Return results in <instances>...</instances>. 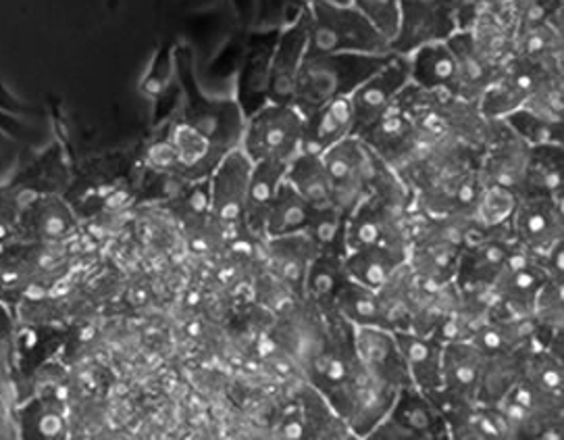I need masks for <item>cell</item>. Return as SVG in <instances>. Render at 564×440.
<instances>
[{
    "mask_svg": "<svg viewBox=\"0 0 564 440\" xmlns=\"http://www.w3.org/2000/svg\"><path fill=\"white\" fill-rule=\"evenodd\" d=\"M240 149L252 163L288 165L304 151V116L294 105L267 103L246 117Z\"/></svg>",
    "mask_w": 564,
    "mask_h": 440,
    "instance_id": "8992f818",
    "label": "cell"
},
{
    "mask_svg": "<svg viewBox=\"0 0 564 440\" xmlns=\"http://www.w3.org/2000/svg\"><path fill=\"white\" fill-rule=\"evenodd\" d=\"M278 42V34L269 32L263 36H254L248 44L240 76H238V93L236 103L240 105L246 117L259 111L267 105V90H269V74H271V57Z\"/></svg>",
    "mask_w": 564,
    "mask_h": 440,
    "instance_id": "44dd1931",
    "label": "cell"
},
{
    "mask_svg": "<svg viewBox=\"0 0 564 440\" xmlns=\"http://www.w3.org/2000/svg\"><path fill=\"white\" fill-rule=\"evenodd\" d=\"M371 440H440L451 439L448 423L432 397L414 384L395 393L388 416L369 434Z\"/></svg>",
    "mask_w": 564,
    "mask_h": 440,
    "instance_id": "9c48e42d",
    "label": "cell"
},
{
    "mask_svg": "<svg viewBox=\"0 0 564 440\" xmlns=\"http://www.w3.org/2000/svg\"><path fill=\"white\" fill-rule=\"evenodd\" d=\"M406 250L392 247H362L348 250L344 257V271L348 280L360 287L379 290L390 282L398 269L406 264Z\"/></svg>",
    "mask_w": 564,
    "mask_h": 440,
    "instance_id": "4316f807",
    "label": "cell"
},
{
    "mask_svg": "<svg viewBox=\"0 0 564 440\" xmlns=\"http://www.w3.org/2000/svg\"><path fill=\"white\" fill-rule=\"evenodd\" d=\"M18 330V318H15V311L7 303L0 301V341L4 339H11Z\"/></svg>",
    "mask_w": 564,
    "mask_h": 440,
    "instance_id": "ee69618b",
    "label": "cell"
},
{
    "mask_svg": "<svg viewBox=\"0 0 564 440\" xmlns=\"http://www.w3.org/2000/svg\"><path fill=\"white\" fill-rule=\"evenodd\" d=\"M348 280L344 271V257L317 253L311 261L302 285V299L313 303L319 311H332L334 299L341 285Z\"/></svg>",
    "mask_w": 564,
    "mask_h": 440,
    "instance_id": "4dcf8cb0",
    "label": "cell"
},
{
    "mask_svg": "<svg viewBox=\"0 0 564 440\" xmlns=\"http://www.w3.org/2000/svg\"><path fill=\"white\" fill-rule=\"evenodd\" d=\"M355 136V116L350 96L329 100L315 114L304 117V151L325 153L344 138Z\"/></svg>",
    "mask_w": 564,
    "mask_h": 440,
    "instance_id": "484cf974",
    "label": "cell"
},
{
    "mask_svg": "<svg viewBox=\"0 0 564 440\" xmlns=\"http://www.w3.org/2000/svg\"><path fill=\"white\" fill-rule=\"evenodd\" d=\"M409 65L413 86L427 93H444L458 98L460 74L448 40L414 51L409 55Z\"/></svg>",
    "mask_w": 564,
    "mask_h": 440,
    "instance_id": "7402d4cb",
    "label": "cell"
},
{
    "mask_svg": "<svg viewBox=\"0 0 564 440\" xmlns=\"http://www.w3.org/2000/svg\"><path fill=\"white\" fill-rule=\"evenodd\" d=\"M308 20V55H388L392 44L376 25L348 0H311Z\"/></svg>",
    "mask_w": 564,
    "mask_h": 440,
    "instance_id": "7a4b0ae2",
    "label": "cell"
},
{
    "mask_svg": "<svg viewBox=\"0 0 564 440\" xmlns=\"http://www.w3.org/2000/svg\"><path fill=\"white\" fill-rule=\"evenodd\" d=\"M411 84L409 55L392 53L386 65H381L373 76L365 79L350 95L352 116H355V136L367 135L376 124L388 116Z\"/></svg>",
    "mask_w": 564,
    "mask_h": 440,
    "instance_id": "8fae6325",
    "label": "cell"
},
{
    "mask_svg": "<svg viewBox=\"0 0 564 440\" xmlns=\"http://www.w3.org/2000/svg\"><path fill=\"white\" fill-rule=\"evenodd\" d=\"M311 217L313 207L283 180L264 219V240L306 232Z\"/></svg>",
    "mask_w": 564,
    "mask_h": 440,
    "instance_id": "1f68e13d",
    "label": "cell"
},
{
    "mask_svg": "<svg viewBox=\"0 0 564 440\" xmlns=\"http://www.w3.org/2000/svg\"><path fill=\"white\" fill-rule=\"evenodd\" d=\"M544 74L547 72L529 65L523 58H510L491 79L486 93L479 96V111L488 119H502L521 109Z\"/></svg>",
    "mask_w": 564,
    "mask_h": 440,
    "instance_id": "ac0fdd59",
    "label": "cell"
},
{
    "mask_svg": "<svg viewBox=\"0 0 564 440\" xmlns=\"http://www.w3.org/2000/svg\"><path fill=\"white\" fill-rule=\"evenodd\" d=\"M452 53L458 63V74H460V90L458 98L477 103L479 96L486 93L491 79L500 72L498 67H494L488 58L481 55V51L477 49L470 30H458L454 32L451 39Z\"/></svg>",
    "mask_w": 564,
    "mask_h": 440,
    "instance_id": "83f0119b",
    "label": "cell"
},
{
    "mask_svg": "<svg viewBox=\"0 0 564 440\" xmlns=\"http://www.w3.org/2000/svg\"><path fill=\"white\" fill-rule=\"evenodd\" d=\"M348 2H352L358 11L376 25L377 32L383 34L392 44L398 32V23H400L402 0H348Z\"/></svg>",
    "mask_w": 564,
    "mask_h": 440,
    "instance_id": "b9f144b4",
    "label": "cell"
},
{
    "mask_svg": "<svg viewBox=\"0 0 564 440\" xmlns=\"http://www.w3.org/2000/svg\"><path fill=\"white\" fill-rule=\"evenodd\" d=\"M519 198L521 196L517 192L494 184H484L470 217L475 236L486 232L508 230Z\"/></svg>",
    "mask_w": 564,
    "mask_h": 440,
    "instance_id": "e575fe53",
    "label": "cell"
},
{
    "mask_svg": "<svg viewBox=\"0 0 564 440\" xmlns=\"http://www.w3.org/2000/svg\"><path fill=\"white\" fill-rule=\"evenodd\" d=\"M533 320L547 332H563V285L545 280L535 299Z\"/></svg>",
    "mask_w": 564,
    "mask_h": 440,
    "instance_id": "60d3db41",
    "label": "cell"
},
{
    "mask_svg": "<svg viewBox=\"0 0 564 440\" xmlns=\"http://www.w3.org/2000/svg\"><path fill=\"white\" fill-rule=\"evenodd\" d=\"M388 55H357V53H338V55H304L301 74L296 79V90L292 105L308 117L329 100L346 98L358 86L376 74L381 65L388 63Z\"/></svg>",
    "mask_w": 564,
    "mask_h": 440,
    "instance_id": "3957f363",
    "label": "cell"
},
{
    "mask_svg": "<svg viewBox=\"0 0 564 440\" xmlns=\"http://www.w3.org/2000/svg\"><path fill=\"white\" fill-rule=\"evenodd\" d=\"M252 168L254 163L246 157L245 151L236 149L221 157L215 172L208 178L210 222L226 234H242V213Z\"/></svg>",
    "mask_w": 564,
    "mask_h": 440,
    "instance_id": "4fadbf2b",
    "label": "cell"
},
{
    "mask_svg": "<svg viewBox=\"0 0 564 440\" xmlns=\"http://www.w3.org/2000/svg\"><path fill=\"white\" fill-rule=\"evenodd\" d=\"M224 154L226 151L210 142L207 136L177 119L167 138L152 147L151 165L184 184H192L210 178Z\"/></svg>",
    "mask_w": 564,
    "mask_h": 440,
    "instance_id": "52a82bcc",
    "label": "cell"
},
{
    "mask_svg": "<svg viewBox=\"0 0 564 440\" xmlns=\"http://www.w3.org/2000/svg\"><path fill=\"white\" fill-rule=\"evenodd\" d=\"M18 432L36 439H58L67 432V407L55 393L34 397L21 409Z\"/></svg>",
    "mask_w": 564,
    "mask_h": 440,
    "instance_id": "d6a6232c",
    "label": "cell"
},
{
    "mask_svg": "<svg viewBox=\"0 0 564 440\" xmlns=\"http://www.w3.org/2000/svg\"><path fill=\"white\" fill-rule=\"evenodd\" d=\"M510 236L533 259H540L564 240L563 201L542 194L521 196L510 219Z\"/></svg>",
    "mask_w": 564,
    "mask_h": 440,
    "instance_id": "5bb4252c",
    "label": "cell"
},
{
    "mask_svg": "<svg viewBox=\"0 0 564 440\" xmlns=\"http://www.w3.org/2000/svg\"><path fill=\"white\" fill-rule=\"evenodd\" d=\"M334 311L355 328L376 325V328L388 330L379 292L371 288L360 287L352 280H346L339 288L338 294L334 299Z\"/></svg>",
    "mask_w": 564,
    "mask_h": 440,
    "instance_id": "836d02e7",
    "label": "cell"
},
{
    "mask_svg": "<svg viewBox=\"0 0 564 440\" xmlns=\"http://www.w3.org/2000/svg\"><path fill=\"white\" fill-rule=\"evenodd\" d=\"M394 334L414 386L427 395L440 390L444 386V345L430 334H416L411 330H398Z\"/></svg>",
    "mask_w": 564,
    "mask_h": 440,
    "instance_id": "cb8c5ba5",
    "label": "cell"
},
{
    "mask_svg": "<svg viewBox=\"0 0 564 440\" xmlns=\"http://www.w3.org/2000/svg\"><path fill=\"white\" fill-rule=\"evenodd\" d=\"M263 247L269 273L302 299L306 269L319 253L315 243L308 238V234L301 232L282 238H267Z\"/></svg>",
    "mask_w": 564,
    "mask_h": 440,
    "instance_id": "ffe728a7",
    "label": "cell"
},
{
    "mask_svg": "<svg viewBox=\"0 0 564 440\" xmlns=\"http://www.w3.org/2000/svg\"><path fill=\"white\" fill-rule=\"evenodd\" d=\"M529 144L512 135L502 119H494L488 144L479 159L481 184L502 186L523 196Z\"/></svg>",
    "mask_w": 564,
    "mask_h": 440,
    "instance_id": "9a60e30c",
    "label": "cell"
},
{
    "mask_svg": "<svg viewBox=\"0 0 564 440\" xmlns=\"http://www.w3.org/2000/svg\"><path fill=\"white\" fill-rule=\"evenodd\" d=\"M454 32H458L456 21L437 0H402L392 53L411 55L427 44L451 39Z\"/></svg>",
    "mask_w": 564,
    "mask_h": 440,
    "instance_id": "2e32d148",
    "label": "cell"
},
{
    "mask_svg": "<svg viewBox=\"0 0 564 440\" xmlns=\"http://www.w3.org/2000/svg\"><path fill=\"white\" fill-rule=\"evenodd\" d=\"M306 42H308V20H306V11H302L299 20L288 25L282 34H278V42L271 57L269 90H267L269 103L292 105L296 79L306 55Z\"/></svg>",
    "mask_w": 564,
    "mask_h": 440,
    "instance_id": "d6986e66",
    "label": "cell"
},
{
    "mask_svg": "<svg viewBox=\"0 0 564 440\" xmlns=\"http://www.w3.org/2000/svg\"><path fill=\"white\" fill-rule=\"evenodd\" d=\"M175 74L182 93V109L177 119L207 136L210 142H215L226 153L240 149L246 116L236 98L217 100L200 90L192 69L188 49L175 51Z\"/></svg>",
    "mask_w": 564,
    "mask_h": 440,
    "instance_id": "277c9868",
    "label": "cell"
},
{
    "mask_svg": "<svg viewBox=\"0 0 564 440\" xmlns=\"http://www.w3.org/2000/svg\"><path fill=\"white\" fill-rule=\"evenodd\" d=\"M547 280L542 266L517 243L489 290L491 307L512 318H531L535 299Z\"/></svg>",
    "mask_w": 564,
    "mask_h": 440,
    "instance_id": "7c38bea8",
    "label": "cell"
},
{
    "mask_svg": "<svg viewBox=\"0 0 564 440\" xmlns=\"http://www.w3.org/2000/svg\"><path fill=\"white\" fill-rule=\"evenodd\" d=\"M523 109L550 121H563V74H544L535 84Z\"/></svg>",
    "mask_w": 564,
    "mask_h": 440,
    "instance_id": "f35d334b",
    "label": "cell"
},
{
    "mask_svg": "<svg viewBox=\"0 0 564 440\" xmlns=\"http://www.w3.org/2000/svg\"><path fill=\"white\" fill-rule=\"evenodd\" d=\"M346 217L348 215L338 207L313 210L311 224L304 234H308L319 253L346 257Z\"/></svg>",
    "mask_w": 564,
    "mask_h": 440,
    "instance_id": "d590c367",
    "label": "cell"
},
{
    "mask_svg": "<svg viewBox=\"0 0 564 440\" xmlns=\"http://www.w3.org/2000/svg\"><path fill=\"white\" fill-rule=\"evenodd\" d=\"M446 11H451L458 30H469L479 13V0H437Z\"/></svg>",
    "mask_w": 564,
    "mask_h": 440,
    "instance_id": "7bdbcfd3",
    "label": "cell"
},
{
    "mask_svg": "<svg viewBox=\"0 0 564 440\" xmlns=\"http://www.w3.org/2000/svg\"><path fill=\"white\" fill-rule=\"evenodd\" d=\"M355 351L360 365L377 380L395 390L413 384L392 330L376 325L355 328Z\"/></svg>",
    "mask_w": 564,
    "mask_h": 440,
    "instance_id": "e0dca14e",
    "label": "cell"
},
{
    "mask_svg": "<svg viewBox=\"0 0 564 440\" xmlns=\"http://www.w3.org/2000/svg\"><path fill=\"white\" fill-rule=\"evenodd\" d=\"M395 393V388L371 376L357 357V364L348 376L319 395L329 403L355 439H369L379 421L388 416Z\"/></svg>",
    "mask_w": 564,
    "mask_h": 440,
    "instance_id": "5b68a950",
    "label": "cell"
},
{
    "mask_svg": "<svg viewBox=\"0 0 564 440\" xmlns=\"http://www.w3.org/2000/svg\"><path fill=\"white\" fill-rule=\"evenodd\" d=\"M285 168L282 163H254L252 168L242 213V234L252 240H264V219L285 180Z\"/></svg>",
    "mask_w": 564,
    "mask_h": 440,
    "instance_id": "d4e9b609",
    "label": "cell"
},
{
    "mask_svg": "<svg viewBox=\"0 0 564 440\" xmlns=\"http://www.w3.org/2000/svg\"><path fill=\"white\" fill-rule=\"evenodd\" d=\"M486 365V355L470 341H454L444 345L442 376L444 386L452 397L460 401L477 403L479 383Z\"/></svg>",
    "mask_w": 564,
    "mask_h": 440,
    "instance_id": "603a6c76",
    "label": "cell"
},
{
    "mask_svg": "<svg viewBox=\"0 0 564 440\" xmlns=\"http://www.w3.org/2000/svg\"><path fill=\"white\" fill-rule=\"evenodd\" d=\"M285 182L301 194L313 210L334 207L329 178L321 154L302 151L285 168Z\"/></svg>",
    "mask_w": 564,
    "mask_h": 440,
    "instance_id": "f1b7e54d",
    "label": "cell"
},
{
    "mask_svg": "<svg viewBox=\"0 0 564 440\" xmlns=\"http://www.w3.org/2000/svg\"><path fill=\"white\" fill-rule=\"evenodd\" d=\"M82 236V219L58 192H32L23 203L15 240L39 245H74Z\"/></svg>",
    "mask_w": 564,
    "mask_h": 440,
    "instance_id": "30bf717a",
    "label": "cell"
},
{
    "mask_svg": "<svg viewBox=\"0 0 564 440\" xmlns=\"http://www.w3.org/2000/svg\"><path fill=\"white\" fill-rule=\"evenodd\" d=\"M525 383L531 384L533 388L542 390L545 395L552 397H563V359L552 355L550 351H531L527 355L523 376Z\"/></svg>",
    "mask_w": 564,
    "mask_h": 440,
    "instance_id": "74e56055",
    "label": "cell"
},
{
    "mask_svg": "<svg viewBox=\"0 0 564 440\" xmlns=\"http://www.w3.org/2000/svg\"><path fill=\"white\" fill-rule=\"evenodd\" d=\"M332 186L334 207L350 213L367 196L381 157L358 136H348L321 153Z\"/></svg>",
    "mask_w": 564,
    "mask_h": 440,
    "instance_id": "ba28073f",
    "label": "cell"
},
{
    "mask_svg": "<svg viewBox=\"0 0 564 440\" xmlns=\"http://www.w3.org/2000/svg\"><path fill=\"white\" fill-rule=\"evenodd\" d=\"M74 245H7L0 250V301L15 311L23 301L53 294L67 278Z\"/></svg>",
    "mask_w": 564,
    "mask_h": 440,
    "instance_id": "6da1fadb",
    "label": "cell"
},
{
    "mask_svg": "<svg viewBox=\"0 0 564 440\" xmlns=\"http://www.w3.org/2000/svg\"><path fill=\"white\" fill-rule=\"evenodd\" d=\"M32 192L20 182L0 184V250L15 240L23 203Z\"/></svg>",
    "mask_w": 564,
    "mask_h": 440,
    "instance_id": "ab89813d",
    "label": "cell"
},
{
    "mask_svg": "<svg viewBox=\"0 0 564 440\" xmlns=\"http://www.w3.org/2000/svg\"><path fill=\"white\" fill-rule=\"evenodd\" d=\"M564 149L563 144L531 147L527 159L525 194H542L563 201Z\"/></svg>",
    "mask_w": 564,
    "mask_h": 440,
    "instance_id": "f546056e",
    "label": "cell"
},
{
    "mask_svg": "<svg viewBox=\"0 0 564 440\" xmlns=\"http://www.w3.org/2000/svg\"><path fill=\"white\" fill-rule=\"evenodd\" d=\"M502 121L512 135L519 136L529 147L563 144V121H550V119L527 111L523 107L502 117Z\"/></svg>",
    "mask_w": 564,
    "mask_h": 440,
    "instance_id": "8d00e7d4",
    "label": "cell"
}]
</instances>
